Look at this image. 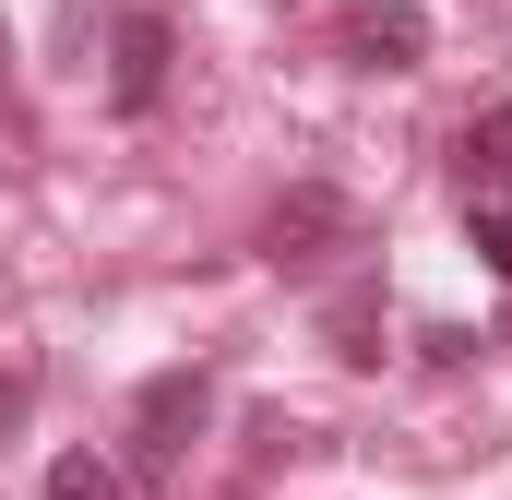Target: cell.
<instances>
[{
  "label": "cell",
  "instance_id": "cell-1",
  "mask_svg": "<svg viewBox=\"0 0 512 500\" xmlns=\"http://www.w3.org/2000/svg\"><path fill=\"white\" fill-rule=\"evenodd\" d=\"M346 250H370V215H358L334 179H298V191L262 215V262H274V274H322V262H346Z\"/></svg>",
  "mask_w": 512,
  "mask_h": 500
},
{
  "label": "cell",
  "instance_id": "cell-2",
  "mask_svg": "<svg viewBox=\"0 0 512 500\" xmlns=\"http://www.w3.org/2000/svg\"><path fill=\"white\" fill-rule=\"evenodd\" d=\"M203 417H215V370H203V358L155 370L143 393H131V465H143V477H167V465L203 441Z\"/></svg>",
  "mask_w": 512,
  "mask_h": 500
},
{
  "label": "cell",
  "instance_id": "cell-3",
  "mask_svg": "<svg viewBox=\"0 0 512 500\" xmlns=\"http://www.w3.org/2000/svg\"><path fill=\"white\" fill-rule=\"evenodd\" d=\"M167 60H179V24L155 0H131L120 24H108V108L120 120H155L167 108Z\"/></svg>",
  "mask_w": 512,
  "mask_h": 500
},
{
  "label": "cell",
  "instance_id": "cell-4",
  "mask_svg": "<svg viewBox=\"0 0 512 500\" xmlns=\"http://www.w3.org/2000/svg\"><path fill=\"white\" fill-rule=\"evenodd\" d=\"M334 48H346L358 72H417V60H429V12H417V0H346V12H334Z\"/></svg>",
  "mask_w": 512,
  "mask_h": 500
},
{
  "label": "cell",
  "instance_id": "cell-5",
  "mask_svg": "<svg viewBox=\"0 0 512 500\" xmlns=\"http://www.w3.org/2000/svg\"><path fill=\"white\" fill-rule=\"evenodd\" d=\"M322 346H334L346 370H382V286H370V274H346V286L322 298Z\"/></svg>",
  "mask_w": 512,
  "mask_h": 500
},
{
  "label": "cell",
  "instance_id": "cell-6",
  "mask_svg": "<svg viewBox=\"0 0 512 500\" xmlns=\"http://www.w3.org/2000/svg\"><path fill=\"white\" fill-rule=\"evenodd\" d=\"M465 239H477V262L512 286V167H489V179H465Z\"/></svg>",
  "mask_w": 512,
  "mask_h": 500
},
{
  "label": "cell",
  "instance_id": "cell-7",
  "mask_svg": "<svg viewBox=\"0 0 512 500\" xmlns=\"http://www.w3.org/2000/svg\"><path fill=\"white\" fill-rule=\"evenodd\" d=\"M489 167H512V96L489 120H465V143H453V179H489Z\"/></svg>",
  "mask_w": 512,
  "mask_h": 500
},
{
  "label": "cell",
  "instance_id": "cell-8",
  "mask_svg": "<svg viewBox=\"0 0 512 500\" xmlns=\"http://www.w3.org/2000/svg\"><path fill=\"white\" fill-rule=\"evenodd\" d=\"M48 500H131V489H120V465H96V453H60V465H48Z\"/></svg>",
  "mask_w": 512,
  "mask_h": 500
},
{
  "label": "cell",
  "instance_id": "cell-9",
  "mask_svg": "<svg viewBox=\"0 0 512 500\" xmlns=\"http://www.w3.org/2000/svg\"><path fill=\"white\" fill-rule=\"evenodd\" d=\"M24 417H36V370H0V441H12Z\"/></svg>",
  "mask_w": 512,
  "mask_h": 500
},
{
  "label": "cell",
  "instance_id": "cell-10",
  "mask_svg": "<svg viewBox=\"0 0 512 500\" xmlns=\"http://www.w3.org/2000/svg\"><path fill=\"white\" fill-rule=\"evenodd\" d=\"M0 72H12V36H0Z\"/></svg>",
  "mask_w": 512,
  "mask_h": 500
}]
</instances>
